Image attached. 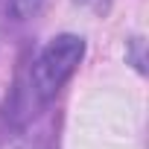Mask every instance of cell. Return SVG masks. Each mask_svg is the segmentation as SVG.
Returning <instances> with one entry per match:
<instances>
[{"instance_id": "cell-1", "label": "cell", "mask_w": 149, "mask_h": 149, "mask_svg": "<svg viewBox=\"0 0 149 149\" xmlns=\"http://www.w3.org/2000/svg\"><path fill=\"white\" fill-rule=\"evenodd\" d=\"M82 56H85V41L79 35L53 38L41 50V56L35 58V67L29 73V102L32 105H47L61 91V85L76 73Z\"/></svg>"}]
</instances>
